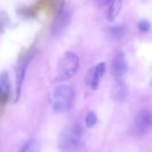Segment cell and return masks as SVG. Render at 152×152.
<instances>
[{
	"instance_id": "cell-5",
	"label": "cell",
	"mask_w": 152,
	"mask_h": 152,
	"mask_svg": "<svg viewBox=\"0 0 152 152\" xmlns=\"http://www.w3.org/2000/svg\"><path fill=\"white\" fill-rule=\"evenodd\" d=\"M151 129L152 112L150 110H143L135 118L134 131L138 135H144Z\"/></svg>"
},
{
	"instance_id": "cell-17",
	"label": "cell",
	"mask_w": 152,
	"mask_h": 152,
	"mask_svg": "<svg viewBox=\"0 0 152 152\" xmlns=\"http://www.w3.org/2000/svg\"><path fill=\"white\" fill-rule=\"evenodd\" d=\"M112 0H94L95 4L99 7H103L105 5H108L111 3Z\"/></svg>"
},
{
	"instance_id": "cell-9",
	"label": "cell",
	"mask_w": 152,
	"mask_h": 152,
	"mask_svg": "<svg viewBox=\"0 0 152 152\" xmlns=\"http://www.w3.org/2000/svg\"><path fill=\"white\" fill-rule=\"evenodd\" d=\"M11 93V82L7 72L0 75V105H4L9 99Z\"/></svg>"
},
{
	"instance_id": "cell-2",
	"label": "cell",
	"mask_w": 152,
	"mask_h": 152,
	"mask_svg": "<svg viewBox=\"0 0 152 152\" xmlns=\"http://www.w3.org/2000/svg\"><path fill=\"white\" fill-rule=\"evenodd\" d=\"M79 68V59L74 53L68 52L60 59L57 69L55 82L65 81L76 75Z\"/></svg>"
},
{
	"instance_id": "cell-14",
	"label": "cell",
	"mask_w": 152,
	"mask_h": 152,
	"mask_svg": "<svg viewBox=\"0 0 152 152\" xmlns=\"http://www.w3.org/2000/svg\"><path fill=\"white\" fill-rule=\"evenodd\" d=\"M9 22H10L9 15L4 11H0V33L4 31Z\"/></svg>"
},
{
	"instance_id": "cell-12",
	"label": "cell",
	"mask_w": 152,
	"mask_h": 152,
	"mask_svg": "<svg viewBox=\"0 0 152 152\" xmlns=\"http://www.w3.org/2000/svg\"><path fill=\"white\" fill-rule=\"evenodd\" d=\"M125 30L123 25H115L108 28V34L113 39H120L125 35Z\"/></svg>"
},
{
	"instance_id": "cell-15",
	"label": "cell",
	"mask_w": 152,
	"mask_h": 152,
	"mask_svg": "<svg viewBox=\"0 0 152 152\" xmlns=\"http://www.w3.org/2000/svg\"><path fill=\"white\" fill-rule=\"evenodd\" d=\"M97 123V117L95 115V113L90 111L87 113L86 115V126L88 128H92L94 127Z\"/></svg>"
},
{
	"instance_id": "cell-1",
	"label": "cell",
	"mask_w": 152,
	"mask_h": 152,
	"mask_svg": "<svg viewBox=\"0 0 152 152\" xmlns=\"http://www.w3.org/2000/svg\"><path fill=\"white\" fill-rule=\"evenodd\" d=\"M82 136V126L77 123L69 124L61 131L58 140V147L61 151H74L80 145Z\"/></svg>"
},
{
	"instance_id": "cell-13",
	"label": "cell",
	"mask_w": 152,
	"mask_h": 152,
	"mask_svg": "<svg viewBox=\"0 0 152 152\" xmlns=\"http://www.w3.org/2000/svg\"><path fill=\"white\" fill-rule=\"evenodd\" d=\"M21 151H30V152H37L40 151V143L38 142V141L32 139L28 141L23 147L20 149Z\"/></svg>"
},
{
	"instance_id": "cell-3",
	"label": "cell",
	"mask_w": 152,
	"mask_h": 152,
	"mask_svg": "<svg viewBox=\"0 0 152 152\" xmlns=\"http://www.w3.org/2000/svg\"><path fill=\"white\" fill-rule=\"evenodd\" d=\"M74 99V91L69 86H60L54 89L52 94L51 102L53 110L57 113L68 111Z\"/></svg>"
},
{
	"instance_id": "cell-16",
	"label": "cell",
	"mask_w": 152,
	"mask_h": 152,
	"mask_svg": "<svg viewBox=\"0 0 152 152\" xmlns=\"http://www.w3.org/2000/svg\"><path fill=\"white\" fill-rule=\"evenodd\" d=\"M138 28L142 32H148L151 28V23L146 20H140L138 23Z\"/></svg>"
},
{
	"instance_id": "cell-6",
	"label": "cell",
	"mask_w": 152,
	"mask_h": 152,
	"mask_svg": "<svg viewBox=\"0 0 152 152\" xmlns=\"http://www.w3.org/2000/svg\"><path fill=\"white\" fill-rule=\"evenodd\" d=\"M111 73L113 77L116 78V80H121L123 79L124 76L126 74L128 66L127 61L126 59V55L123 52H118L111 62Z\"/></svg>"
},
{
	"instance_id": "cell-11",
	"label": "cell",
	"mask_w": 152,
	"mask_h": 152,
	"mask_svg": "<svg viewBox=\"0 0 152 152\" xmlns=\"http://www.w3.org/2000/svg\"><path fill=\"white\" fill-rule=\"evenodd\" d=\"M127 0H112L110 5V9L108 12V19L110 20H113L118 14L119 13L124 3Z\"/></svg>"
},
{
	"instance_id": "cell-10",
	"label": "cell",
	"mask_w": 152,
	"mask_h": 152,
	"mask_svg": "<svg viewBox=\"0 0 152 152\" xmlns=\"http://www.w3.org/2000/svg\"><path fill=\"white\" fill-rule=\"evenodd\" d=\"M113 96L117 101H125L127 96V88L123 82V79L117 80L116 86L113 89Z\"/></svg>"
},
{
	"instance_id": "cell-8",
	"label": "cell",
	"mask_w": 152,
	"mask_h": 152,
	"mask_svg": "<svg viewBox=\"0 0 152 152\" xmlns=\"http://www.w3.org/2000/svg\"><path fill=\"white\" fill-rule=\"evenodd\" d=\"M69 21V14L63 11L62 12L55 15L54 20L51 25V33L53 36H59L67 27Z\"/></svg>"
},
{
	"instance_id": "cell-4",
	"label": "cell",
	"mask_w": 152,
	"mask_h": 152,
	"mask_svg": "<svg viewBox=\"0 0 152 152\" xmlns=\"http://www.w3.org/2000/svg\"><path fill=\"white\" fill-rule=\"evenodd\" d=\"M32 59V55H27L25 58L20 61L16 67L15 70V96H14V102H17L20 97L21 89L23 86V82L26 76V70L29 61Z\"/></svg>"
},
{
	"instance_id": "cell-7",
	"label": "cell",
	"mask_w": 152,
	"mask_h": 152,
	"mask_svg": "<svg viewBox=\"0 0 152 152\" xmlns=\"http://www.w3.org/2000/svg\"><path fill=\"white\" fill-rule=\"evenodd\" d=\"M105 70L106 65L104 62H101L96 66L93 67L92 69H90L85 77V82L86 86L94 90L97 89V87L100 85V81L105 73Z\"/></svg>"
}]
</instances>
